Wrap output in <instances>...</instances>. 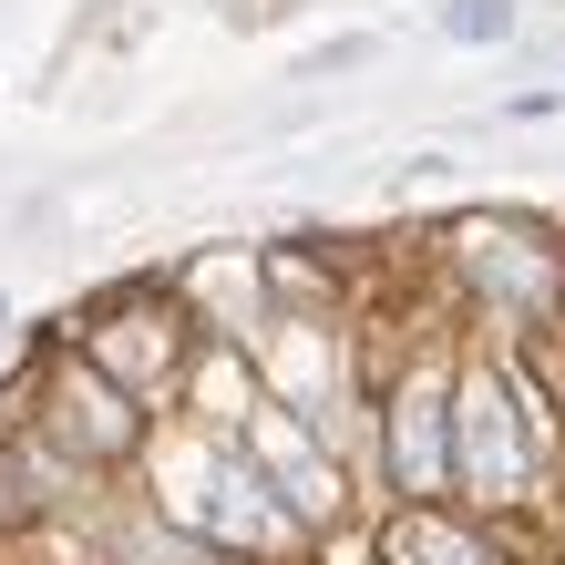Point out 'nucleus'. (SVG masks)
I'll return each instance as SVG.
<instances>
[{
  "label": "nucleus",
  "instance_id": "1",
  "mask_svg": "<svg viewBox=\"0 0 565 565\" xmlns=\"http://www.w3.org/2000/svg\"><path fill=\"white\" fill-rule=\"evenodd\" d=\"M52 431H62V443H83V452H124V443H135V412H124L104 381H62Z\"/></svg>",
  "mask_w": 565,
  "mask_h": 565
},
{
  "label": "nucleus",
  "instance_id": "2",
  "mask_svg": "<svg viewBox=\"0 0 565 565\" xmlns=\"http://www.w3.org/2000/svg\"><path fill=\"white\" fill-rule=\"evenodd\" d=\"M431 21H443V42H504V31H514V0H443Z\"/></svg>",
  "mask_w": 565,
  "mask_h": 565
}]
</instances>
